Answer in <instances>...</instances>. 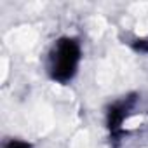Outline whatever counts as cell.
I'll return each mask as SVG.
<instances>
[{"label": "cell", "instance_id": "2", "mask_svg": "<svg viewBox=\"0 0 148 148\" xmlns=\"http://www.w3.org/2000/svg\"><path fill=\"white\" fill-rule=\"evenodd\" d=\"M4 148H30V145L21 141V139H11L9 143H5Z\"/></svg>", "mask_w": 148, "mask_h": 148}, {"label": "cell", "instance_id": "1", "mask_svg": "<svg viewBox=\"0 0 148 148\" xmlns=\"http://www.w3.org/2000/svg\"><path fill=\"white\" fill-rule=\"evenodd\" d=\"M80 44L75 38H61L54 44L49 54V75L52 80L59 84L70 82L77 73L80 64Z\"/></svg>", "mask_w": 148, "mask_h": 148}]
</instances>
